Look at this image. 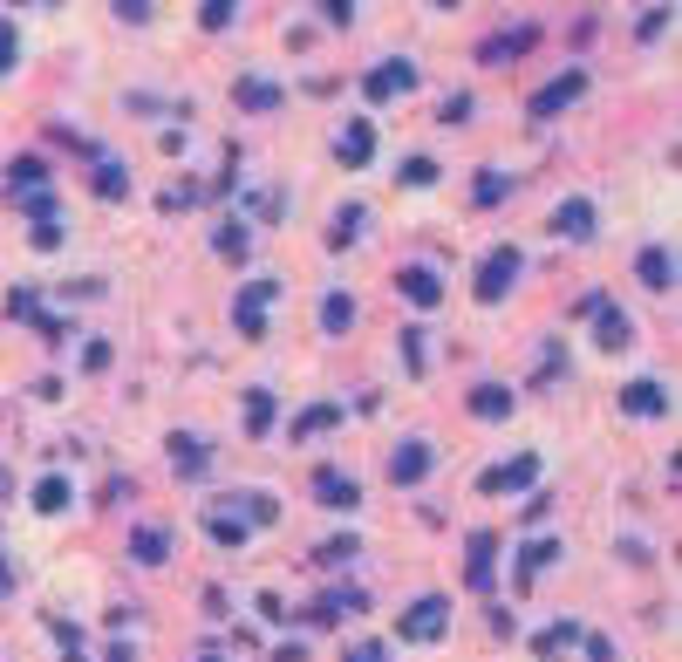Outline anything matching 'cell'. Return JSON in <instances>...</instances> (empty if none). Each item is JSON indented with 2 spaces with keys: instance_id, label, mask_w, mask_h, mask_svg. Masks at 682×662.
Returning a JSON list of instances; mask_svg holds the SVG:
<instances>
[{
  "instance_id": "obj_1",
  "label": "cell",
  "mask_w": 682,
  "mask_h": 662,
  "mask_svg": "<svg viewBox=\"0 0 682 662\" xmlns=\"http://www.w3.org/2000/svg\"><path fill=\"white\" fill-rule=\"evenodd\" d=\"M444 628H451V601H444V594H423L417 608L396 622V635H403V642H437Z\"/></svg>"
},
{
  "instance_id": "obj_2",
  "label": "cell",
  "mask_w": 682,
  "mask_h": 662,
  "mask_svg": "<svg viewBox=\"0 0 682 662\" xmlns=\"http://www.w3.org/2000/svg\"><path fill=\"white\" fill-rule=\"evenodd\" d=\"M512 280H519V253H512V246L485 253V267H478V301H505Z\"/></svg>"
},
{
  "instance_id": "obj_3",
  "label": "cell",
  "mask_w": 682,
  "mask_h": 662,
  "mask_svg": "<svg viewBox=\"0 0 682 662\" xmlns=\"http://www.w3.org/2000/svg\"><path fill=\"white\" fill-rule=\"evenodd\" d=\"M396 294H403L410 308H437V301H444V280H437L430 267H403L396 273Z\"/></svg>"
},
{
  "instance_id": "obj_4",
  "label": "cell",
  "mask_w": 682,
  "mask_h": 662,
  "mask_svg": "<svg viewBox=\"0 0 682 662\" xmlns=\"http://www.w3.org/2000/svg\"><path fill=\"white\" fill-rule=\"evenodd\" d=\"M376 103H389V96H403V89H417V69L410 62H382V69H369V82H362Z\"/></svg>"
},
{
  "instance_id": "obj_5",
  "label": "cell",
  "mask_w": 682,
  "mask_h": 662,
  "mask_svg": "<svg viewBox=\"0 0 682 662\" xmlns=\"http://www.w3.org/2000/svg\"><path fill=\"white\" fill-rule=\"evenodd\" d=\"M266 301H273V280H253V287L239 294V308H232L239 335H260V328H266Z\"/></svg>"
},
{
  "instance_id": "obj_6",
  "label": "cell",
  "mask_w": 682,
  "mask_h": 662,
  "mask_svg": "<svg viewBox=\"0 0 682 662\" xmlns=\"http://www.w3.org/2000/svg\"><path fill=\"white\" fill-rule=\"evenodd\" d=\"M532 478H539V458H512V465L485 471V492H526Z\"/></svg>"
},
{
  "instance_id": "obj_7",
  "label": "cell",
  "mask_w": 682,
  "mask_h": 662,
  "mask_svg": "<svg viewBox=\"0 0 682 662\" xmlns=\"http://www.w3.org/2000/svg\"><path fill=\"white\" fill-rule=\"evenodd\" d=\"M423 471H430V444H417V437H410V444H396V458H389V478H396V485H417Z\"/></svg>"
},
{
  "instance_id": "obj_8",
  "label": "cell",
  "mask_w": 682,
  "mask_h": 662,
  "mask_svg": "<svg viewBox=\"0 0 682 662\" xmlns=\"http://www.w3.org/2000/svg\"><path fill=\"white\" fill-rule=\"evenodd\" d=\"M621 410H628V417H662V410H669V390H662V383H628V390H621Z\"/></svg>"
},
{
  "instance_id": "obj_9",
  "label": "cell",
  "mask_w": 682,
  "mask_h": 662,
  "mask_svg": "<svg viewBox=\"0 0 682 662\" xmlns=\"http://www.w3.org/2000/svg\"><path fill=\"white\" fill-rule=\"evenodd\" d=\"M580 89H587V76H560V82H546V89L532 96V117H553V110H567Z\"/></svg>"
},
{
  "instance_id": "obj_10",
  "label": "cell",
  "mask_w": 682,
  "mask_h": 662,
  "mask_svg": "<svg viewBox=\"0 0 682 662\" xmlns=\"http://www.w3.org/2000/svg\"><path fill=\"white\" fill-rule=\"evenodd\" d=\"M553 233L560 239H587L594 233V205H587V198H567V205L553 212Z\"/></svg>"
},
{
  "instance_id": "obj_11",
  "label": "cell",
  "mask_w": 682,
  "mask_h": 662,
  "mask_svg": "<svg viewBox=\"0 0 682 662\" xmlns=\"http://www.w3.org/2000/svg\"><path fill=\"white\" fill-rule=\"evenodd\" d=\"M642 287H655V294L676 287V253H669V246H648L642 253Z\"/></svg>"
},
{
  "instance_id": "obj_12",
  "label": "cell",
  "mask_w": 682,
  "mask_h": 662,
  "mask_svg": "<svg viewBox=\"0 0 682 662\" xmlns=\"http://www.w3.org/2000/svg\"><path fill=\"white\" fill-rule=\"evenodd\" d=\"M314 499H321V506H355V499H362V492H355V478H341V471H314Z\"/></svg>"
},
{
  "instance_id": "obj_13",
  "label": "cell",
  "mask_w": 682,
  "mask_h": 662,
  "mask_svg": "<svg viewBox=\"0 0 682 662\" xmlns=\"http://www.w3.org/2000/svg\"><path fill=\"white\" fill-rule=\"evenodd\" d=\"M369 151H376V130H369V123H348V130H341V164H355V171H362Z\"/></svg>"
},
{
  "instance_id": "obj_14",
  "label": "cell",
  "mask_w": 682,
  "mask_h": 662,
  "mask_svg": "<svg viewBox=\"0 0 682 662\" xmlns=\"http://www.w3.org/2000/svg\"><path fill=\"white\" fill-rule=\"evenodd\" d=\"M471 417H485V424H492V417H512V396L498 390V383H478V390H471Z\"/></svg>"
},
{
  "instance_id": "obj_15",
  "label": "cell",
  "mask_w": 682,
  "mask_h": 662,
  "mask_svg": "<svg viewBox=\"0 0 682 662\" xmlns=\"http://www.w3.org/2000/svg\"><path fill=\"white\" fill-rule=\"evenodd\" d=\"M492 553H498L492 533H471V587H492Z\"/></svg>"
},
{
  "instance_id": "obj_16",
  "label": "cell",
  "mask_w": 682,
  "mask_h": 662,
  "mask_svg": "<svg viewBox=\"0 0 682 662\" xmlns=\"http://www.w3.org/2000/svg\"><path fill=\"white\" fill-rule=\"evenodd\" d=\"M587 308L601 314V349H628V314H614V308H601V301H587Z\"/></svg>"
},
{
  "instance_id": "obj_17",
  "label": "cell",
  "mask_w": 682,
  "mask_h": 662,
  "mask_svg": "<svg viewBox=\"0 0 682 662\" xmlns=\"http://www.w3.org/2000/svg\"><path fill=\"white\" fill-rule=\"evenodd\" d=\"M341 417V403H314V410H301V417H294V437H314V430H328Z\"/></svg>"
},
{
  "instance_id": "obj_18",
  "label": "cell",
  "mask_w": 682,
  "mask_h": 662,
  "mask_svg": "<svg viewBox=\"0 0 682 662\" xmlns=\"http://www.w3.org/2000/svg\"><path fill=\"white\" fill-rule=\"evenodd\" d=\"M130 553H137V560H144V567H157V560H164V553H171V540H164V533H157V526H144V533H137V540H130Z\"/></svg>"
},
{
  "instance_id": "obj_19",
  "label": "cell",
  "mask_w": 682,
  "mask_h": 662,
  "mask_svg": "<svg viewBox=\"0 0 682 662\" xmlns=\"http://www.w3.org/2000/svg\"><path fill=\"white\" fill-rule=\"evenodd\" d=\"M69 506V478H41L35 485V512H62Z\"/></svg>"
},
{
  "instance_id": "obj_20",
  "label": "cell",
  "mask_w": 682,
  "mask_h": 662,
  "mask_svg": "<svg viewBox=\"0 0 682 662\" xmlns=\"http://www.w3.org/2000/svg\"><path fill=\"white\" fill-rule=\"evenodd\" d=\"M239 103H246V110H273V103H280V89H273V82H239Z\"/></svg>"
},
{
  "instance_id": "obj_21",
  "label": "cell",
  "mask_w": 682,
  "mask_h": 662,
  "mask_svg": "<svg viewBox=\"0 0 682 662\" xmlns=\"http://www.w3.org/2000/svg\"><path fill=\"white\" fill-rule=\"evenodd\" d=\"M171 458H178V471H205V444L198 437H171Z\"/></svg>"
},
{
  "instance_id": "obj_22",
  "label": "cell",
  "mask_w": 682,
  "mask_h": 662,
  "mask_svg": "<svg viewBox=\"0 0 682 662\" xmlns=\"http://www.w3.org/2000/svg\"><path fill=\"white\" fill-rule=\"evenodd\" d=\"M553 553H560V540H532V546H526V560H519V581H532V574H539Z\"/></svg>"
},
{
  "instance_id": "obj_23",
  "label": "cell",
  "mask_w": 682,
  "mask_h": 662,
  "mask_svg": "<svg viewBox=\"0 0 682 662\" xmlns=\"http://www.w3.org/2000/svg\"><path fill=\"white\" fill-rule=\"evenodd\" d=\"M266 424H273V396H266V390H253V396H246V430L260 437Z\"/></svg>"
},
{
  "instance_id": "obj_24",
  "label": "cell",
  "mask_w": 682,
  "mask_h": 662,
  "mask_svg": "<svg viewBox=\"0 0 682 662\" xmlns=\"http://www.w3.org/2000/svg\"><path fill=\"white\" fill-rule=\"evenodd\" d=\"M573 635H580V628H573V622H553V628H546V635H539V656L553 662V656H560V649H567V642H573Z\"/></svg>"
},
{
  "instance_id": "obj_25",
  "label": "cell",
  "mask_w": 682,
  "mask_h": 662,
  "mask_svg": "<svg viewBox=\"0 0 682 662\" xmlns=\"http://www.w3.org/2000/svg\"><path fill=\"white\" fill-rule=\"evenodd\" d=\"M212 540H219V546H239V540H246V519H232V512H212Z\"/></svg>"
},
{
  "instance_id": "obj_26",
  "label": "cell",
  "mask_w": 682,
  "mask_h": 662,
  "mask_svg": "<svg viewBox=\"0 0 682 662\" xmlns=\"http://www.w3.org/2000/svg\"><path fill=\"white\" fill-rule=\"evenodd\" d=\"M321 321H328V328H348V321H355V301H341V294H328V301H321Z\"/></svg>"
},
{
  "instance_id": "obj_27",
  "label": "cell",
  "mask_w": 682,
  "mask_h": 662,
  "mask_svg": "<svg viewBox=\"0 0 682 662\" xmlns=\"http://www.w3.org/2000/svg\"><path fill=\"white\" fill-rule=\"evenodd\" d=\"M403 185H437V164H430V157H410V164H403Z\"/></svg>"
},
{
  "instance_id": "obj_28",
  "label": "cell",
  "mask_w": 682,
  "mask_h": 662,
  "mask_svg": "<svg viewBox=\"0 0 682 662\" xmlns=\"http://www.w3.org/2000/svg\"><path fill=\"white\" fill-rule=\"evenodd\" d=\"M14 55H21V41H14V21H0V76L14 69Z\"/></svg>"
},
{
  "instance_id": "obj_29",
  "label": "cell",
  "mask_w": 682,
  "mask_h": 662,
  "mask_svg": "<svg viewBox=\"0 0 682 662\" xmlns=\"http://www.w3.org/2000/svg\"><path fill=\"white\" fill-rule=\"evenodd\" d=\"M232 7H239V0H205V28H226Z\"/></svg>"
},
{
  "instance_id": "obj_30",
  "label": "cell",
  "mask_w": 682,
  "mask_h": 662,
  "mask_svg": "<svg viewBox=\"0 0 682 662\" xmlns=\"http://www.w3.org/2000/svg\"><path fill=\"white\" fill-rule=\"evenodd\" d=\"M35 246H41V253H48V246H62V226H55V219H41V226H35Z\"/></svg>"
},
{
  "instance_id": "obj_31",
  "label": "cell",
  "mask_w": 682,
  "mask_h": 662,
  "mask_svg": "<svg viewBox=\"0 0 682 662\" xmlns=\"http://www.w3.org/2000/svg\"><path fill=\"white\" fill-rule=\"evenodd\" d=\"M116 14L123 21H151V0H116Z\"/></svg>"
},
{
  "instance_id": "obj_32",
  "label": "cell",
  "mask_w": 682,
  "mask_h": 662,
  "mask_svg": "<svg viewBox=\"0 0 682 662\" xmlns=\"http://www.w3.org/2000/svg\"><path fill=\"white\" fill-rule=\"evenodd\" d=\"M498 192H505V178H498V171H485V185H478V205H498Z\"/></svg>"
},
{
  "instance_id": "obj_33",
  "label": "cell",
  "mask_w": 682,
  "mask_h": 662,
  "mask_svg": "<svg viewBox=\"0 0 682 662\" xmlns=\"http://www.w3.org/2000/svg\"><path fill=\"white\" fill-rule=\"evenodd\" d=\"M219 253H232V260H239V253H246V233H239V226H226V233H219Z\"/></svg>"
},
{
  "instance_id": "obj_34",
  "label": "cell",
  "mask_w": 682,
  "mask_h": 662,
  "mask_svg": "<svg viewBox=\"0 0 682 662\" xmlns=\"http://www.w3.org/2000/svg\"><path fill=\"white\" fill-rule=\"evenodd\" d=\"M7 581H14V567H7V560H0V587H7Z\"/></svg>"
},
{
  "instance_id": "obj_35",
  "label": "cell",
  "mask_w": 682,
  "mask_h": 662,
  "mask_svg": "<svg viewBox=\"0 0 682 662\" xmlns=\"http://www.w3.org/2000/svg\"><path fill=\"white\" fill-rule=\"evenodd\" d=\"M0 492H7V471H0Z\"/></svg>"
},
{
  "instance_id": "obj_36",
  "label": "cell",
  "mask_w": 682,
  "mask_h": 662,
  "mask_svg": "<svg viewBox=\"0 0 682 662\" xmlns=\"http://www.w3.org/2000/svg\"><path fill=\"white\" fill-rule=\"evenodd\" d=\"M205 662H219V656H205Z\"/></svg>"
}]
</instances>
